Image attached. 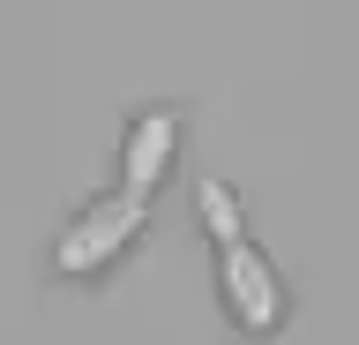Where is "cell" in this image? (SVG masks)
<instances>
[{"label": "cell", "mask_w": 359, "mask_h": 345, "mask_svg": "<svg viewBox=\"0 0 359 345\" xmlns=\"http://www.w3.org/2000/svg\"><path fill=\"white\" fill-rule=\"evenodd\" d=\"M142 226H150V203H142V195H128V188H120V195H97V203L60 233L53 271H60V278H97V271H112V263L142 240Z\"/></svg>", "instance_id": "obj_1"}, {"label": "cell", "mask_w": 359, "mask_h": 345, "mask_svg": "<svg viewBox=\"0 0 359 345\" xmlns=\"http://www.w3.org/2000/svg\"><path fill=\"white\" fill-rule=\"evenodd\" d=\"M195 218H202V233H210V240H232V233H240V203H232V188L202 181V195H195Z\"/></svg>", "instance_id": "obj_4"}, {"label": "cell", "mask_w": 359, "mask_h": 345, "mask_svg": "<svg viewBox=\"0 0 359 345\" xmlns=\"http://www.w3.org/2000/svg\"><path fill=\"white\" fill-rule=\"evenodd\" d=\"M224 248V263H217V278H224V308H232V323H240L247 338H277L285 330V278L269 271V255L247 240V233H232V240H217Z\"/></svg>", "instance_id": "obj_2"}, {"label": "cell", "mask_w": 359, "mask_h": 345, "mask_svg": "<svg viewBox=\"0 0 359 345\" xmlns=\"http://www.w3.org/2000/svg\"><path fill=\"white\" fill-rule=\"evenodd\" d=\"M172 158H180V113H172V105L135 113V120H128V143H120V181H128V195L150 203L157 181L172 173Z\"/></svg>", "instance_id": "obj_3"}]
</instances>
